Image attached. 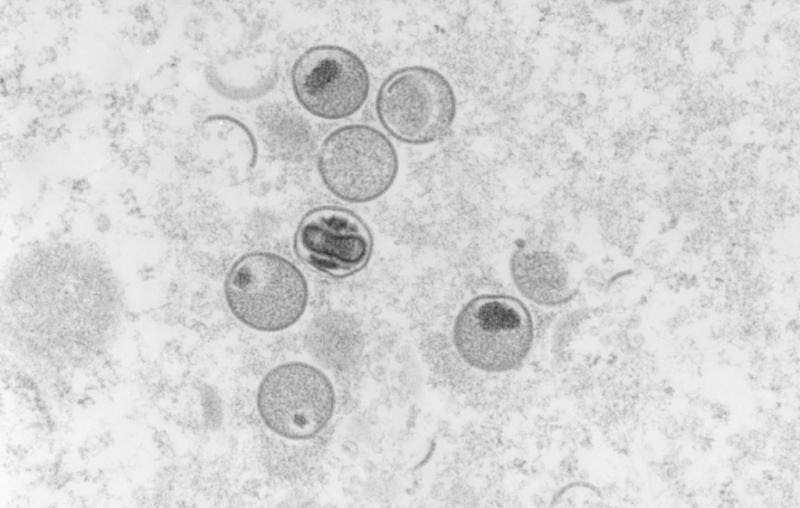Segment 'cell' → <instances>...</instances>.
Listing matches in <instances>:
<instances>
[{
	"mask_svg": "<svg viewBox=\"0 0 800 508\" xmlns=\"http://www.w3.org/2000/svg\"><path fill=\"white\" fill-rule=\"evenodd\" d=\"M224 295L233 316L261 332H279L303 316L309 297L301 270L282 255L252 251L240 256L224 281Z\"/></svg>",
	"mask_w": 800,
	"mask_h": 508,
	"instance_id": "cell-1",
	"label": "cell"
},
{
	"mask_svg": "<svg viewBox=\"0 0 800 508\" xmlns=\"http://www.w3.org/2000/svg\"><path fill=\"white\" fill-rule=\"evenodd\" d=\"M534 321L527 306L506 294H481L456 315L452 342L459 357L486 373L517 369L529 355Z\"/></svg>",
	"mask_w": 800,
	"mask_h": 508,
	"instance_id": "cell-2",
	"label": "cell"
},
{
	"mask_svg": "<svg viewBox=\"0 0 800 508\" xmlns=\"http://www.w3.org/2000/svg\"><path fill=\"white\" fill-rule=\"evenodd\" d=\"M375 111L386 132L409 145H428L451 130L457 115L455 91L438 70L411 65L389 74L375 98Z\"/></svg>",
	"mask_w": 800,
	"mask_h": 508,
	"instance_id": "cell-3",
	"label": "cell"
},
{
	"mask_svg": "<svg viewBox=\"0 0 800 508\" xmlns=\"http://www.w3.org/2000/svg\"><path fill=\"white\" fill-rule=\"evenodd\" d=\"M324 186L348 203H368L382 197L394 184L399 158L391 140L379 129L349 124L329 133L317 156Z\"/></svg>",
	"mask_w": 800,
	"mask_h": 508,
	"instance_id": "cell-4",
	"label": "cell"
},
{
	"mask_svg": "<svg viewBox=\"0 0 800 508\" xmlns=\"http://www.w3.org/2000/svg\"><path fill=\"white\" fill-rule=\"evenodd\" d=\"M256 403L262 421L272 432L289 440H305L330 422L336 393L321 369L290 361L267 372L258 387Z\"/></svg>",
	"mask_w": 800,
	"mask_h": 508,
	"instance_id": "cell-5",
	"label": "cell"
},
{
	"mask_svg": "<svg viewBox=\"0 0 800 508\" xmlns=\"http://www.w3.org/2000/svg\"><path fill=\"white\" fill-rule=\"evenodd\" d=\"M290 77L298 103L311 115L325 120L355 114L365 104L370 90L364 62L351 50L337 45L305 50L295 60Z\"/></svg>",
	"mask_w": 800,
	"mask_h": 508,
	"instance_id": "cell-6",
	"label": "cell"
},
{
	"mask_svg": "<svg viewBox=\"0 0 800 508\" xmlns=\"http://www.w3.org/2000/svg\"><path fill=\"white\" fill-rule=\"evenodd\" d=\"M373 236L354 211L319 206L299 221L293 239L297 257L309 268L334 278L351 276L367 266Z\"/></svg>",
	"mask_w": 800,
	"mask_h": 508,
	"instance_id": "cell-7",
	"label": "cell"
},
{
	"mask_svg": "<svg viewBox=\"0 0 800 508\" xmlns=\"http://www.w3.org/2000/svg\"><path fill=\"white\" fill-rule=\"evenodd\" d=\"M509 272L521 295L537 305L559 306L575 294L566 262L553 251L519 247L511 254Z\"/></svg>",
	"mask_w": 800,
	"mask_h": 508,
	"instance_id": "cell-8",
	"label": "cell"
},
{
	"mask_svg": "<svg viewBox=\"0 0 800 508\" xmlns=\"http://www.w3.org/2000/svg\"><path fill=\"white\" fill-rule=\"evenodd\" d=\"M668 255L667 244L660 239H653L642 248L639 262L657 274H663L667 270L663 262H666Z\"/></svg>",
	"mask_w": 800,
	"mask_h": 508,
	"instance_id": "cell-9",
	"label": "cell"
}]
</instances>
